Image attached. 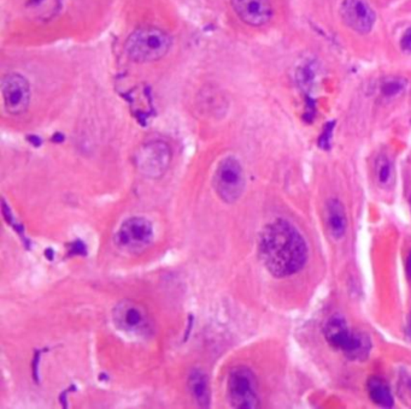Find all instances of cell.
Listing matches in <instances>:
<instances>
[{
  "mask_svg": "<svg viewBox=\"0 0 411 409\" xmlns=\"http://www.w3.org/2000/svg\"><path fill=\"white\" fill-rule=\"evenodd\" d=\"M259 257L276 279L298 274L306 265L309 248L301 232L287 220L268 224L259 236Z\"/></svg>",
  "mask_w": 411,
  "mask_h": 409,
  "instance_id": "1",
  "label": "cell"
},
{
  "mask_svg": "<svg viewBox=\"0 0 411 409\" xmlns=\"http://www.w3.org/2000/svg\"><path fill=\"white\" fill-rule=\"evenodd\" d=\"M171 39L157 27H141L124 43L128 57L136 63H151L162 60L169 52Z\"/></svg>",
  "mask_w": 411,
  "mask_h": 409,
  "instance_id": "2",
  "label": "cell"
},
{
  "mask_svg": "<svg viewBox=\"0 0 411 409\" xmlns=\"http://www.w3.org/2000/svg\"><path fill=\"white\" fill-rule=\"evenodd\" d=\"M325 337L330 346L343 351L352 360H362L368 355L370 343L360 333L350 329L348 321L340 314L330 318L325 326Z\"/></svg>",
  "mask_w": 411,
  "mask_h": 409,
  "instance_id": "3",
  "label": "cell"
},
{
  "mask_svg": "<svg viewBox=\"0 0 411 409\" xmlns=\"http://www.w3.org/2000/svg\"><path fill=\"white\" fill-rule=\"evenodd\" d=\"M229 403L234 408L254 409L259 405V383L249 367L237 366L229 373L227 383Z\"/></svg>",
  "mask_w": 411,
  "mask_h": 409,
  "instance_id": "4",
  "label": "cell"
},
{
  "mask_svg": "<svg viewBox=\"0 0 411 409\" xmlns=\"http://www.w3.org/2000/svg\"><path fill=\"white\" fill-rule=\"evenodd\" d=\"M214 188L226 203H234L242 196L245 189V175L242 164L234 156H227L217 165Z\"/></svg>",
  "mask_w": 411,
  "mask_h": 409,
  "instance_id": "5",
  "label": "cell"
},
{
  "mask_svg": "<svg viewBox=\"0 0 411 409\" xmlns=\"http://www.w3.org/2000/svg\"><path fill=\"white\" fill-rule=\"evenodd\" d=\"M171 163V149L162 140H152L143 145L136 153V166L146 178L157 180L164 176Z\"/></svg>",
  "mask_w": 411,
  "mask_h": 409,
  "instance_id": "6",
  "label": "cell"
},
{
  "mask_svg": "<svg viewBox=\"0 0 411 409\" xmlns=\"http://www.w3.org/2000/svg\"><path fill=\"white\" fill-rule=\"evenodd\" d=\"M152 224L144 217H131L123 222L116 235V243L128 253H141L152 242Z\"/></svg>",
  "mask_w": 411,
  "mask_h": 409,
  "instance_id": "7",
  "label": "cell"
},
{
  "mask_svg": "<svg viewBox=\"0 0 411 409\" xmlns=\"http://www.w3.org/2000/svg\"><path fill=\"white\" fill-rule=\"evenodd\" d=\"M1 95L5 110L13 116L22 114L30 106V83L20 74H8L1 80Z\"/></svg>",
  "mask_w": 411,
  "mask_h": 409,
  "instance_id": "8",
  "label": "cell"
},
{
  "mask_svg": "<svg viewBox=\"0 0 411 409\" xmlns=\"http://www.w3.org/2000/svg\"><path fill=\"white\" fill-rule=\"evenodd\" d=\"M115 326L124 333L143 335L150 328L149 316L141 304L124 300L114 308Z\"/></svg>",
  "mask_w": 411,
  "mask_h": 409,
  "instance_id": "9",
  "label": "cell"
},
{
  "mask_svg": "<svg viewBox=\"0 0 411 409\" xmlns=\"http://www.w3.org/2000/svg\"><path fill=\"white\" fill-rule=\"evenodd\" d=\"M340 15L344 23L360 34H368L377 20L367 0H344Z\"/></svg>",
  "mask_w": 411,
  "mask_h": 409,
  "instance_id": "10",
  "label": "cell"
},
{
  "mask_svg": "<svg viewBox=\"0 0 411 409\" xmlns=\"http://www.w3.org/2000/svg\"><path fill=\"white\" fill-rule=\"evenodd\" d=\"M230 5L237 18L249 26H264L273 18L269 0H230Z\"/></svg>",
  "mask_w": 411,
  "mask_h": 409,
  "instance_id": "11",
  "label": "cell"
},
{
  "mask_svg": "<svg viewBox=\"0 0 411 409\" xmlns=\"http://www.w3.org/2000/svg\"><path fill=\"white\" fill-rule=\"evenodd\" d=\"M327 225L334 240L339 241L346 235L348 230V217L345 207L338 199H331L327 201Z\"/></svg>",
  "mask_w": 411,
  "mask_h": 409,
  "instance_id": "12",
  "label": "cell"
},
{
  "mask_svg": "<svg viewBox=\"0 0 411 409\" xmlns=\"http://www.w3.org/2000/svg\"><path fill=\"white\" fill-rule=\"evenodd\" d=\"M367 387H368L369 397L375 405L382 408L393 407L394 400L392 392L384 380L377 377H370Z\"/></svg>",
  "mask_w": 411,
  "mask_h": 409,
  "instance_id": "13",
  "label": "cell"
},
{
  "mask_svg": "<svg viewBox=\"0 0 411 409\" xmlns=\"http://www.w3.org/2000/svg\"><path fill=\"white\" fill-rule=\"evenodd\" d=\"M60 0H30L27 11L30 18L39 21L51 20L60 11Z\"/></svg>",
  "mask_w": 411,
  "mask_h": 409,
  "instance_id": "14",
  "label": "cell"
},
{
  "mask_svg": "<svg viewBox=\"0 0 411 409\" xmlns=\"http://www.w3.org/2000/svg\"><path fill=\"white\" fill-rule=\"evenodd\" d=\"M188 387L191 389L192 396L202 407H208L210 403V391L207 375L200 371H195L190 375Z\"/></svg>",
  "mask_w": 411,
  "mask_h": 409,
  "instance_id": "15",
  "label": "cell"
},
{
  "mask_svg": "<svg viewBox=\"0 0 411 409\" xmlns=\"http://www.w3.org/2000/svg\"><path fill=\"white\" fill-rule=\"evenodd\" d=\"M375 176L377 185L381 188H389L393 182V166L387 156H379L375 161Z\"/></svg>",
  "mask_w": 411,
  "mask_h": 409,
  "instance_id": "16",
  "label": "cell"
},
{
  "mask_svg": "<svg viewBox=\"0 0 411 409\" xmlns=\"http://www.w3.org/2000/svg\"><path fill=\"white\" fill-rule=\"evenodd\" d=\"M404 86H405L404 81L399 79L385 81L382 85V93L385 94L386 97H394L402 92Z\"/></svg>",
  "mask_w": 411,
  "mask_h": 409,
  "instance_id": "17",
  "label": "cell"
},
{
  "mask_svg": "<svg viewBox=\"0 0 411 409\" xmlns=\"http://www.w3.org/2000/svg\"><path fill=\"white\" fill-rule=\"evenodd\" d=\"M333 130H334V123L333 122L328 123L325 129H323V133L320 136V140H318V146L322 149H330L331 148Z\"/></svg>",
  "mask_w": 411,
  "mask_h": 409,
  "instance_id": "18",
  "label": "cell"
},
{
  "mask_svg": "<svg viewBox=\"0 0 411 409\" xmlns=\"http://www.w3.org/2000/svg\"><path fill=\"white\" fill-rule=\"evenodd\" d=\"M400 47L403 51L411 53V27L403 34L400 39Z\"/></svg>",
  "mask_w": 411,
  "mask_h": 409,
  "instance_id": "19",
  "label": "cell"
},
{
  "mask_svg": "<svg viewBox=\"0 0 411 409\" xmlns=\"http://www.w3.org/2000/svg\"><path fill=\"white\" fill-rule=\"evenodd\" d=\"M407 274L409 276V279H411V250L407 259Z\"/></svg>",
  "mask_w": 411,
  "mask_h": 409,
  "instance_id": "20",
  "label": "cell"
},
{
  "mask_svg": "<svg viewBox=\"0 0 411 409\" xmlns=\"http://www.w3.org/2000/svg\"><path fill=\"white\" fill-rule=\"evenodd\" d=\"M407 337L409 338V341L411 342V313L409 314V319H407Z\"/></svg>",
  "mask_w": 411,
  "mask_h": 409,
  "instance_id": "21",
  "label": "cell"
},
{
  "mask_svg": "<svg viewBox=\"0 0 411 409\" xmlns=\"http://www.w3.org/2000/svg\"><path fill=\"white\" fill-rule=\"evenodd\" d=\"M409 387H410V389H411V380H410V382H409Z\"/></svg>",
  "mask_w": 411,
  "mask_h": 409,
  "instance_id": "22",
  "label": "cell"
},
{
  "mask_svg": "<svg viewBox=\"0 0 411 409\" xmlns=\"http://www.w3.org/2000/svg\"><path fill=\"white\" fill-rule=\"evenodd\" d=\"M410 206H411V198H410Z\"/></svg>",
  "mask_w": 411,
  "mask_h": 409,
  "instance_id": "23",
  "label": "cell"
}]
</instances>
